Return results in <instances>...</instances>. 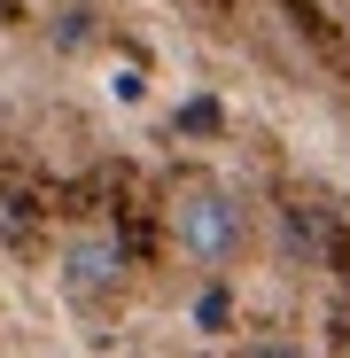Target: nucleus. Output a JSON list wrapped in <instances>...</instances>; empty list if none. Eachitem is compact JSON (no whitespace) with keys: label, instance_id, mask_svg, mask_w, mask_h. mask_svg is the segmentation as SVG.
<instances>
[{"label":"nucleus","instance_id":"obj_3","mask_svg":"<svg viewBox=\"0 0 350 358\" xmlns=\"http://www.w3.org/2000/svg\"><path fill=\"white\" fill-rule=\"evenodd\" d=\"M233 358H304V350H288V343H249V350H233Z\"/></svg>","mask_w":350,"mask_h":358},{"label":"nucleus","instance_id":"obj_1","mask_svg":"<svg viewBox=\"0 0 350 358\" xmlns=\"http://www.w3.org/2000/svg\"><path fill=\"white\" fill-rule=\"evenodd\" d=\"M171 242H180L187 265H233L249 242V203L218 187V179H187V187H171Z\"/></svg>","mask_w":350,"mask_h":358},{"label":"nucleus","instance_id":"obj_2","mask_svg":"<svg viewBox=\"0 0 350 358\" xmlns=\"http://www.w3.org/2000/svg\"><path fill=\"white\" fill-rule=\"evenodd\" d=\"M117 280H125V242H117L109 226L63 234V250H54V288H63L71 304H101V296H117Z\"/></svg>","mask_w":350,"mask_h":358}]
</instances>
